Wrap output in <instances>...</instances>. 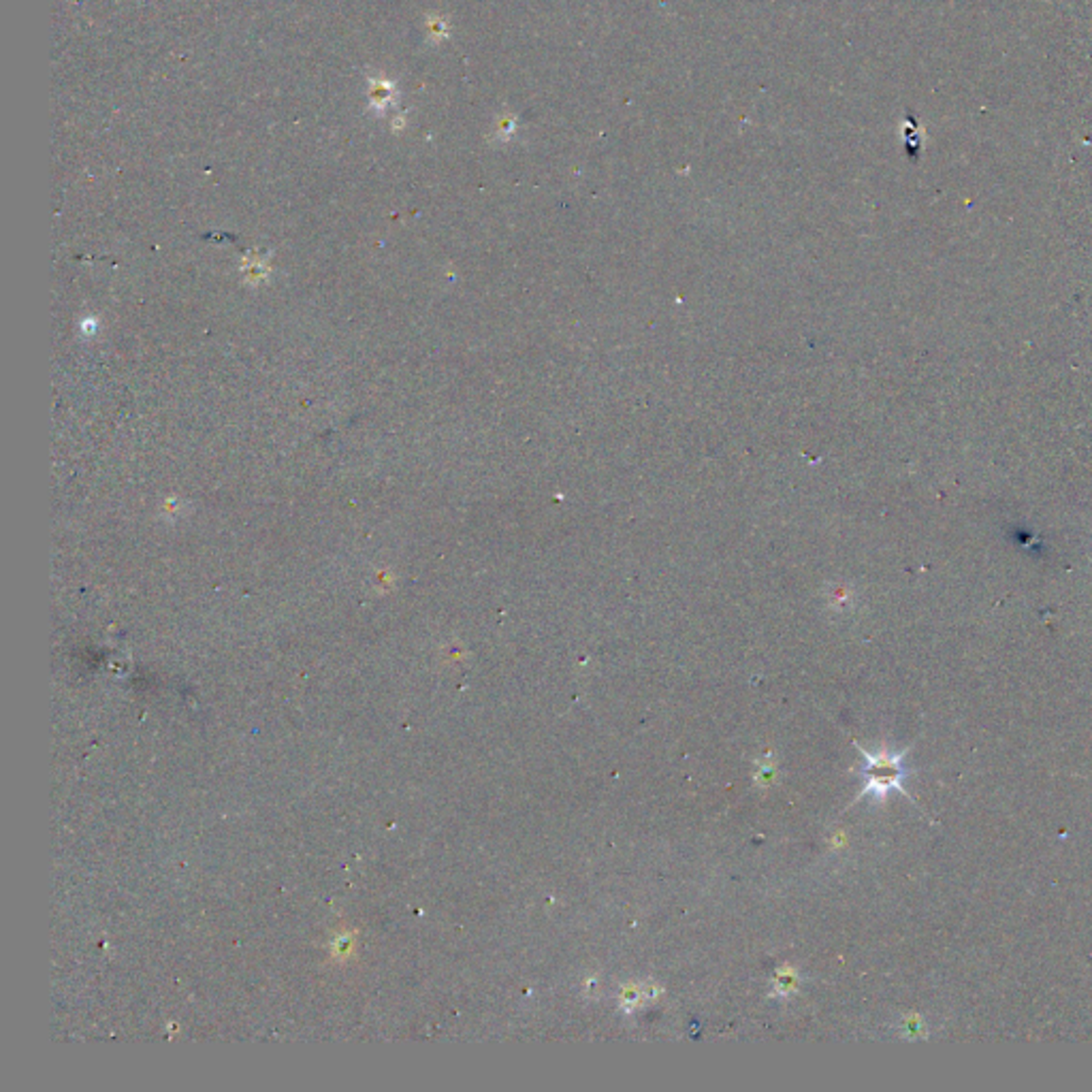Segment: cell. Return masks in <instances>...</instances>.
I'll return each mask as SVG.
<instances>
[{"instance_id":"3","label":"cell","mask_w":1092,"mask_h":1092,"mask_svg":"<svg viewBox=\"0 0 1092 1092\" xmlns=\"http://www.w3.org/2000/svg\"><path fill=\"white\" fill-rule=\"evenodd\" d=\"M645 997H647V990H643L640 986H628L626 990L621 992V1009L631 1012V1009L643 1005Z\"/></svg>"},{"instance_id":"4","label":"cell","mask_w":1092,"mask_h":1092,"mask_svg":"<svg viewBox=\"0 0 1092 1092\" xmlns=\"http://www.w3.org/2000/svg\"><path fill=\"white\" fill-rule=\"evenodd\" d=\"M926 1024L919 1016H909L905 1024H902V1037L907 1039H919V1037H926Z\"/></svg>"},{"instance_id":"2","label":"cell","mask_w":1092,"mask_h":1092,"mask_svg":"<svg viewBox=\"0 0 1092 1092\" xmlns=\"http://www.w3.org/2000/svg\"><path fill=\"white\" fill-rule=\"evenodd\" d=\"M775 990L777 995H792L796 990V971H792V968H781V971H777Z\"/></svg>"},{"instance_id":"1","label":"cell","mask_w":1092,"mask_h":1092,"mask_svg":"<svg viewBox=\"0 0 1092 1092\" xmlns=\"http://www.w3.org/2000/svg\"><path fill=\"white\" fill-rule=\"evenodd\" d=\"M856 747L860 749L862 758H865V766L860 770L862 779H865V787H862L856 800L865 798V796H873L877 802H883L888 798L890 792L897 790L900 794H905L907 798L914 802V798H911L905 790V781L911 775V770L905 768V758L909 749L890 751L888 747L883 745L877 753H870L866 749H862L860 745Z\"/></svg>"}]
</instances>
